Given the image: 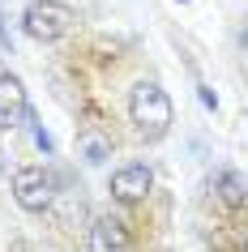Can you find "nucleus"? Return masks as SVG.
<instances>
[{"instance_id": "nucleus-8", "label": "nucleus", "mask_w": 248, "mask_h": 252, "mask_svg": "<svg viewBox=\"0 0 248 252\" xmlns=\"http://www.w3.org/2000/svg\"><path fill=\"white\" fill-rule=\"evenodd\" d=\"M77 154L90 162V167H99V162L111 158V141H107L99 128H81V133H77Z\"/></svg>"}, {"instance_id": "nucleus-10", "label": "nucleus", "mask_w": 248, "mask_h": 252, "mask_svg": "<svg viewBox=\"0 0 248 252\" xmlns=\"http://www.w3.org/2000/svg\"><path fill=\"white\" fill-rule=\"evenodd\" d=\"M26 124H30V137H35V146H39L43 154H52V150H56V141H52V133H47V128L39 124V116H35V111L26 116Z\"/></svg>"}, {"instance_id": "nucleus-9", "label": "nucleus", "mask_w": 248, "mask_h": 252, "mask_svg": "<svg viewBox=\"0 0 248 252\" xmlns=\"http://www.w3.org/2000/svg\"><path fill=\"white\" fill-rule=\"evenodd\" d=\"M52 214H56V222L60 226H73V222H81L86 218V201H81V192H56V205H52Z\"/></svg>"}, {"instance_id": "nucleus-6", "label": "nucleus", "mask_w": 248, "mask_h": 252, "mask_svg": "<svg viewBox=\"0 0 248 252\" xmlns=\"http://www.w3.org/2000/svg\"><path fill=\"white\" fill-rule=\"evenodd\" d=\"M124 244H129V231H124L120 218L103 214V218L90 222V235H86V248L90 252H124Z\"/></svg>"}, {"instance_id": "nucleus-5", "label": "nucleus", "mask_w": 248, "mask_h": 252, "mask_svg": "<svg viewBox=\"0 0 248 252\" xmlns=\"http://www.w3.org/2000/svg\"><path fill=\"white\" fill-rule=\"evenodd\" d=\"M30 103H26V86L13 73H0V133H9L17 124H26Z\"/></svg>"}, {"instance_id": "nucleus-1", "label": "nucleus", "mask_w": 248, "mask_h": 252, "mask_svg": "<svg viewBox=\"0 0 248 252\" xmlns=\"http://www.w3.org/2000/svg\"><path fill=\"white\" fill-rule=\"evenodd\" d=\"M129 116L137 124V133L145 141H158V137L171 128V98L158 81H137L129 94Z\"/></svg>"}, {"instance_id": "nucleus-3", "label": "nucleus", "mask_w": 248, "mask_h": 252, "mask_svg": "<svg viewBox=\"0 0 248 252\" xmlns=\"http://www.w3.org/2000/svg\"><path fill=\"white\" fill-rule=\"evenodd\" d=\"M13 197L22 210L30 214H43L56 205V180L52 171H43V167H17L13 171Z\"/></svg>"}, {"instance_id": "nucleus-2", "label": "nucleus", "mask_w": 248, "mask_h": 252, "mask_svg": "<svg viewBox=\"0 0 248 252\" xmlns=\"http://www.w3.org/2000/svg\"><path fill=\"white\" fill-rule=\"evenodd\" d=\"M73 22H77V13L69 9L65 0H35L26 13H22V26H26V34H30V39H39V43L65 39L69 30H73Z\"/></svg>"}, {"instance_id": "nucleus-4", "label": "nucleus", "mask_w": 248, "mask_h": 252, "mask_svg": "<svg viewBox=\"0 0 248 252\" xmlns=\"http://www.w3.org/2000/svg\"><path fill=\"white\" fill-rule=\"evenodd\" d=\"M154 188V171L145 162H124L120 171H111V197L133 205V201H145Z\"/></svg>"}, {"instance_id": "nucleus-7", "label": "nucleus", "mask_w": 248, "mask_h": 252, "mask_svg": "<svg viewBox=\"0 0 248 252\" xmlns=\"http://www.w3.org/2000/svg\"><path fill=\"white\" fill-rule=\"evenodd\" d=\"M214 192H218V201H222V205H231V210L248 205V180L240 171H218V175H214Z\"/></svg>"}]
</instances>
